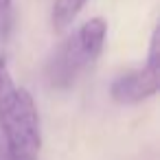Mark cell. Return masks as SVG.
Listing matches in <instances>:
<instances>
[{"mask_svg": "<svg viewBox=\"0 0 160 160\" xmlns=\"http://www.w3.org/2000/svg\"><path fill=\"white\" fill-rule=\"evenodd\" d=\"M158 81H160L158 70H151V68L145 66V68L129 70V72L116 77L112 81L110 94L116 103H123V105L142 103L158 92V86H160Z\"/></svg>", "mask_w": 160, "mask_h": 160, "instance_id": "3957f363", "label": "cell"}, {"mask_svg": "<svg viewBox=\"0 0 160 160\" xmlns=\"http://www.w3.org/2000/svg\"><path fill=\"white\" fill-rule=\"evenodd\" d=\"M11 5H13V0H0V29L5 27V22L11 13Z\"/></svg>", "mask_w": 160, "mask_h": 160, "instance_id": "8992f818", "label": "cell"}, {"mask_svg": "<svg viewBox=\"0 0 160 160\" xmlns=\"http://www.w3.org/2000/svg\"><path fill=\"white\" fill-rule=\"evenodd\" d=\"M108 22L103 18H90L83 22L57 51L51 64V81L53 86H68L77 79V75L97 62L105 46Z\"/></svg>", "mask_w": 160, "mask_h": 160, "instance_id": "7a4b0ae2", "label": "cell"}, {"mask_svg": "<svg viewBox=\"0 0 160 160\" xmlns=\"http://www.w3.org/2000/svg\"><path fill=\"white\" fill-rule=\"evenodd\" d=\"M88 0H55L53 2V11H51V24L55 33H64L75 18L81 13V9L86 7Z\"/></svg>", "mask_w": 160, "mask_h": 160, "instance_id": "277c9868", "label": "cell"}, {"mask_svg": "<svg viewBox=\"0 0 160 160\" xmlns=\"http://www.w3.org/2000/svg\"><path fill=\"white\" fill-rule=\"evenodd\" d=\"M0 129L7 140L9 160H40L42 127L31 92L16 83L0 55Z\"/></svg>", "mask_w": 160, "mask_h": 160, "instance_id": "6da1fadb", "label": "cell"}, {"mask_svg": "<svg viewBox=\"0 0 160 160\" xmlns=\"http://www.w3.org/2000/svg\"><path fill=\"white\" fill-rule=\"evenodd\" d=\"M158 51H160V46H158V29L151 33V40H149V55H147V68H151V70H158V66H160V59H158Z\"/></svg>", "mask_w": 160, "mask_h": 160, "instance_id": "5b68a950", "label": "cell"}]
</instances>
